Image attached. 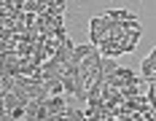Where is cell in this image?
<instances>
[{
    "label": "cell",
    "instance_id": "4",
    "mask_svg": "<svg viewBox=\"0 0 156 121\" xmlns=\"http://www.w3.org/2000/svg\"><path fill=\"white\" fill-rule=\"evenodd\" d=\"M102 16H108V19H113V22H126V19H135V14H132V11H105Z\"/></svg>",
    "mask_w": 156,
    "mask_h": 121
},
{
    "label": "cell",
    "instance_id": "5",
    "mask_svg": "<svg viewBox=\"0 0 156 121\" xmlns=\"http://www.w3.org/2000/svg\"><path fill=\"white\" fill-rule=\"evenodd\" d=\"M116 121H132V116L129 113H121V116H116Z\"/></svg>",
    "mask_w": 156,
    "mask_h": 121
},
{
    "label": "cell",
    "instance_id": "3",
    "mask_svg": "<svg viewBox=\"0 0 156 121\" xmlns=\"http://www.w3.org/2000/svg\"><path fill=\"white\" fill-rule=\"evenodd\" d=\"M140 70H143V78H151V76L156 73V48L140 62Z\"/></svg>",
    "mask_w": 156,
    "mask_h": 121
},
{
    "label": "cell",
    "instance_id": "1",
    "mask_svg": "<svg viewBox=\"0 0 156 121\" xmlns=\"http://www.w3.org/2000/svg\"><path fill=\"white\" fill-rule=\"evenodd\" d=\"M43 105H46V110H48V116H57V113H62L65 108V94H51V97H46L43 100Z\"/></svg>",
    "mask_w": 156,
    "mask_h": 121
},
{
    "label": "cell",
    "instance_id": "2",
    "mask_svg": "<svg viewBox=\"0 0 156 121\" xmlns=\"http://www.w3.org/2000/svg\"><path fill=\"white\" fill-rule=\"evenodd\" d=\"M100 46H94V43H81V46H76L73 48V57H70V62L73 65H81V59H86L89 54H94Z\"/></svg>",
    "mask_w": 156,
    "mask_h": 121
}]
</instances>
